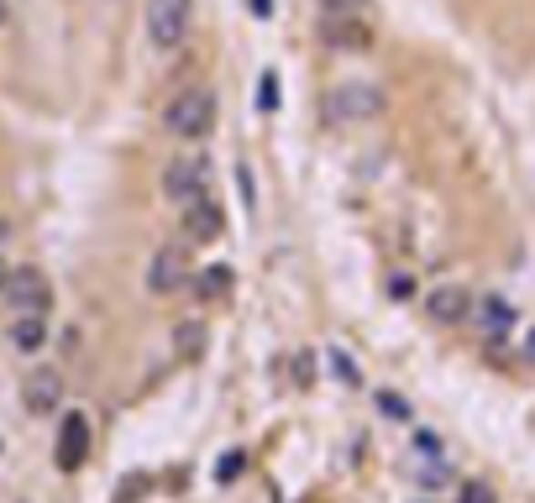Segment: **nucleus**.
<instances>
[{
	"label": "nucleus",
	"instance_id": "obj_1",
	"mask_svg": "<svg viewBox=\"0 0 535 503\" xmlns=\"http://www.w3.org/2000/svg\"><path fill=\"white\" fill-rule=\"evenodd\" d=\"M163 126H169L173 137H184V142L211 137V126H215V95L205 89V84H184V89L163 105Z\"/></svg>",
	"mask_w": 535,
	"mask_h": 503
},
{
	"label": "nucleus",
	"instance_id": "obj_2",
	"mask_svg": "<svg viewBox=\"0 0 535 503\" xmlns=\"http://www.w3.org/2000/svg\"><path fill=\"white\" fill-rule=\"evenodd\" d=\"M378 110H384V89H378V84H363V79L336 84V89L325 95V116H331V121H373Z\"/></svg>",
	"mask_w": 535,
	"mask_h": 503
},
{
	"label": "nucleus",
	"instance_id": "obj_3",
	"mask_svg": "<svg viewBox=\"0 0 535 503\" xmlns=\"http://www.w3.org/2000/svg\"><path fill=\"white\" fill-rule=\"evenodd\" d=\"M190 16H194V0H148V37L152 47H179L190 37Z\"/></svg>",
	"mask_w": 535,
	"mask_h": 503
},
{
	"label": "nucleus",
	"instance_id": "obj_4",
	"mask_svg": "<svg viewBox=\"0 0 535 503\" xmlns=\"http://www.w3.org/2000/svg\"><path fill=\"white\" fill-rule=\"evenodd\" d=\"M0 299H5L16 314H47V304H53V283H47L37 268H11Z\"/></svg>",
	"mask_w": 535,
	"mask_h": 503
},
{
	"label": "nucleus",
	"instance_id": "obj_5",
	"mask_svg": "<svg viewBox=\"0 0 535 503\" xmlns=\"http://www.w3.org/2000/svg\"><path fill=\"white\" fill-rule=\"evenodd\" d=\"M163 194H169L179 210L194 205L200 194H211V163H200V158H179V163H169L163 168Z\"/></svg>",
	"mask_w": 535,
	"mask_h": 503
},
{
	"label": "nucleus",
	"instance_id": "obj_6",
	"mask_svg": "<svg viewBox=\"0 0 535 503\" xmlns=\"http://www.w3.org/2000/svg\"><path fill=\"white\" fill-rule=\"evenodd\" d=\"M321 37L331 42L336 53H367V47H373V26L363 21V11H342V16H331V11H325Z\"/></svg>",
	"mask_w": 535,
	"mask_h": 503
},
{
	"label": "nucleus",
	"instance_id": "obj_7",
	"mask_svg": "<svg viewBox=\"0 0 535 503\" xmlns=\"http://www.w3.org/2000/svg\"><path fill=\"white\" fill-rule=\"evenodd\" d=\"M85 457H89V419L85 415H64L58 419V446H53L58 472H79Z\"/></svg>",
	"mask_w": 535,
	"mask_h": 503
},
{
	"label": "nucleus",
	"instance_id": "obj_8",
	"mask_svg": "<svg viewBox=\"0 0 535 503\" xmlns=\"http://www.w3.org/2000/svg\"><path fill=\"white\" fill-rule=\"evenodd\" d=\"M184 278H190V257H184L179 247L152 252V262H148V289L152 293H173Z\"/></svg>",
	"mask_w": 535,
	"mask_h": 503
},
{
	"label": "nucleus",
	"instance_id": "obj_9",
	"mask_svg": "<svg viewBox=\"0 0 535 503\" xmlns=\"http://www.w3.org/2000/svg\"><path fill=\"white\" fill-rule=\"evenodd\" d=\"M221 231H226V215H221V205L211 194H200L194 205H184V236L190 241H215Z\"/></svg>",
	"mask_w": 535,
	"mask_h": 503
},
{
	"label": "nucleus",
	"instance_id": "obj_10",
	"mask_svg": "<svg viewBox=\"0 0 535 503\" xmlns=\"http://www.w3.org/2000/svg\"><path fill=\"white\" fill-rule=\"evenodd\" d=\"M426 310H430V320H441V325H457V320H468V310H472V299L462 289H436L426 299Z\"/></svg>",
	"mask_w": 535,
	"mask_h": 503
},
{
	"label": "nucleus",
	"instance_id": "obj_11",
	"mask_svg": "<svg viewBox=\"0 0 535 503\" xmlns=\"http://www.w3.org/2000/svg\"><path fill=\"white\" fill-rule=\"evenodd\" d=\"M478 320H483V335H489V341H504L509 325H514V310L499 293H483V299H478Z\"/></svg>",
	"mask_w": 535,
	"mask_h": 503
},
{
	"label": "nucleus",
	"instance_id": "obj_12",
	"mask_svg": "<svg viewBox=\"0 0 535 503\" xmlns=\"http://www.w3.org/2000/svg\"><path fill=\"white\" fill-rule=\"evenodd\" d=\"M47 341V314H16L11 320V346L16 352H43Z\"/></svg>",
	"mask_w": 535,
	"mask_h": 503
},
{
	"label": "nucleus",
	"instance_id": "obj_13",
	"mask_svg": "<svg viewBox=\"0 0 535 503\" xmlns=\"http://www.w3.org/2000/svg\"><path fill=\"white\" fill-rule=\"evenodd\" d=\"M58 398H64V383L53 373L26 377V409H58Z\"/></svg>",
	"mask_w": 535,
	"mask_h": 503
},
{
	"label": "nucleus",
	"instance_id": "obj_14",
	"mask_svg": "<svg viewBox=\"0 0 535 503\" xmlns=\"http://www.w3.org/2000/svg\"><path fill=\"white\" fill-rule=\"evenodd\" d=\"M173 352L184 356V362H194V356L205 352V325H194V320H184V325L173 331Z\"/></svg>",
	"mask_w": 535,
	"mask_h": 503
},
{
	"label": "nucleus",
	"instance_id": "obj_15",
	"mask_svg": "<svg viewBox=\"0 0 535 503\" xmlns=\"http://www.w3.org/2000/svg\"><path fill=\"white\" fill-rule=\"evenodd\" d=\"M226 289H231V272H226V268H215V272L200 278V293H205V299H211V293H226Z\"/></svg>",
	"mask_w": 535,
	"mask_h": 503
},
{
	"label": "nucleus",
	"instance_id": "obj_16",
	"mask_svg": "<svg viewBox=\"0 0 535 503\" xmlns=\"http://www.w3.org/2000/svg\"><path fill=\"white\" fill-rule=\"evenodd\" d=\"M331 373H342L346 383H363V373H357V362H352L346 352H331Z\"/></svg>",
	"mask_w": 535,
	"mask_h": 503
},
{
	"label": "nucleus",
	"instance_id": "obj_17",
	"mask_svg": "<svg viewBox=\"0 0 535 503\" xmlns=\"http://www.w3.org/2000/svg\"><path fill=\"white\" fill-rule=\"evenodd\" d=\"M279 105V74H262V110Z\"/></svg>",
	"mask_w": 535,
	"mask_h": 503
},
{
	"label": "nucleus",
	"instance_id": "obj_18",
	"mask_svg": "<svg viewBox=\"0 0 535 503\" xmlns=\"http://www.w3.org/2000/svg\"><path fill=\"white\" fill-rule=\"evenodd\" d=\"M236 189H242V200L257 205V189H252V168H236Z\"/></svg>",
	"mask_w": 535,
	"mask_h": 503
},
{
	"label": "nucleus",
	"instance_id": "obj_19",
	"mask_svg": "<svg viewBox=\"0 0 535 503\" xmlns=\"http://www.w3.org/2000/svg\"><path fill=\"white\" fill-rule=\"evenodd\" d=\"M236 472H242V451H226V461H221V482H231Z\"/></svg>",
	"mask_w": 535,
	"mask_h": 503
},
{
	"label": "nucleus",
	"instance_id": "obj_20",
	"mask_svg": "<svg viewBox=\"0 0 535 503\" xmlns=\"http://www.w3.org/2000/svg\"><path fill=\"white\" fill-rule=\"evenodd\" d=\"M462 503H493V493L489 488H478V482H468V488H462Z\"/></svg>",
	"mask_w": 535,
	"mask_h": 503
},
{
	"label": "nucleus",
	"instance_id": "obj_21",
	"mask_svg": "<svg viewBox=\"0 0 535 503\" xmlns=\"http://www.w3.org/2000/svg\"><path fill=\"white\" fill-rule=\"evenodd\" d=\"M378 404H384V415H394V419H405V415H409V409H405V398H394V394H384Z\"/></svg>",
	"mask_w": 535,
	"mask_h": 503
},
{
	"label": "nucleus",
	"instance_id": "obj_22",
	"mask_svg": "<svg viewBox=\"0 0 535 503\" xmlns=\"http://www.w3.org/2000/svg\"><path fill=\"white\" fill-rule=\"evenodd\" d=\"M367 0H325V11H331V16H342V11H363Z\"/></svg>",
	"mask_w": 535,
	"mask_h": 503
},
{
	"label": "nucleus",
	"instance_id": "obj_23",
	"mask_svg": "<svg viewBox=\"0 0 535 503\" xmlns=\"http://www.w3.org/2000/svg\"><path fill=\"white\" fill-rule=\"evenodd\" d=\"M525 362H535V325H530V335H525Z\"/></svg>",
	"mask_w": 535,
	"mask_h": 503
},
{
	"label": "nucleus",
	"instance_id": "obj_24",
	"mask_svg": "<svg viewBox=\"0 0 535 503\" xmlns=\"http://www.w3.org/2000/svg\"><path fill=\"white\" fill-rule=\"evenodd\" d=\"M268 11H273V5H268V0H252V16H268Z\"/></svg>",
	"mask_w": 535,
	"mask_h": 503
},
{
	"label": "nucleus",
	"instance_id": "obj_25",
	"mask_svg": "<svg viewBox=\"0 0 535 503\" xmlns=\"http://www.w3.org/2000/svg\"><path fill=\"white\" fill-rule=\"evenodd\" d=\"M5 236H11V221H5V205H0V241H5Z\"/></svg>",
	"mask_w": 535,
	"mask_h": 503
},
{
	"label": "nucleus",
	"instance_id": "obj_26",
	"mask_svg": "<svg viewBox=\"0 0 535 503\" xmlns=\"http://www.w3.org/2000/svg\"><path fill=\"white\" fill-rule=\"evenodd\" d=\"M5 278H11V268H5V262H0V289H5Z\"/></svg>",
	"mask_w": 535,
	"mask_h": 503
},
{
	"label": "nucleus",
	"instance_id": "obj_27",
	"mask_svg": "<svg viewBox=\"0 0 535 503\" xmlns=\"http://www.w3.org/2000/svg\"><path fill=\"white\" fill-rule=\"evenodd\" d=\"M0 26H5V0H0Z\"/></svg>",
	"mask_w": 535,
	"mask_h": 503
}]
</instances>
